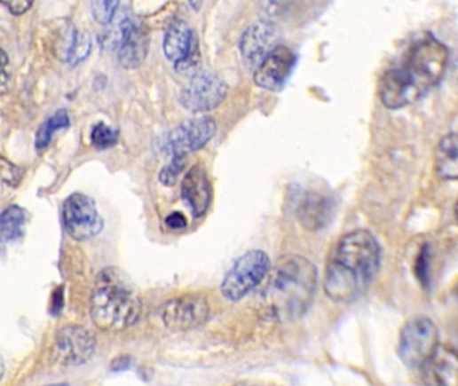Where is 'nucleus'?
<instances>
[{"label":"nucleus","instance_id":"nucleus-1","mask_svg":"<svg viewBox=\"0 0 458 386\" xmlns=\"http://www.w3.org/2000/svg\"><path fill=\"white\" fill-rule=\"evenodd\" d=\"M449 51L431 34L413 43L397 67L382 75L378 96L388 109H402L422 98L441 81Z\"/></svg>","mask_w":458,"mask_h":386},{"label":"nucleus","instance_id":"nucleus-2","mask_svg":"<svg viewBox=\"0 0 458 386\" xmlns=\"http://www.w3.org/2000/svg\"><path fill=\"white\" fill-rule=\"evenodd\" d=\"M381 266V247L373 233L355 230L339 239L326 264L323 288L331 301H357L375 280Z\"/></svg>","mask_w":458,"mask_h":386},{"label":"nucleus","instance_id":"nucleus-3","mask_svg":"<svg viewBox=\"0 0 458 386\" xmlns=\"http://www.w3.org/2000/svg\"><path fill=\"white\" fill-rule=\"evenodd\" d=\"M317 282V267L305 257L299 255L281 257L263 293L265 309L275 319H297L312 306Z\"/></svg>","mask_w":458,"mask_h":386},{"label":"nucleus","instance_id":"nucleus-4","mask_svg":"<svg viewBox=\"0 0 458 386\" xmlns=\"http://www.w3.org/2000/svg\"><path fill=\"white\" fill-rule=\"evenodd\" d=\"M141 312V296L129 278L114 267L105 269L91 296L94 325L102 332H123L137 324Z\"/></svg>","mask_w":458,"mask_h":386},{"label":"nucleus","instance_id":"nucleus-5","mask_svg":"<svg viewBox=\"0 0 458 386\" xmlns=\"http://www.w3.org/2000/svg\"><path fill=\"white\" fill-rule=\"evenodd\" d=\"M270 270V257L262 249H251L241 255L221 283L224 298L233 302L241 301L262 283Z\"/></svg>","mask_w":458,"mask_h":386},{"label":"nucleus","instance_id":"nucleus-6","mask_svg":"<svg viewBox=\"0 0 458 386\" xmlns=\"http://www.w3.org/2000/svg\"><path fill=\"white\" fill-rule=\"evenodd\" d=\"M438 329L430 318L415 315L402 327L399 356L407 367H421L431 351L439 345Z\"/></svg>","mask_w":458,"mask_h":386},{"label":"nucleus","instance_id":"nucleus-7","mask_svg":"<svg viewBox=\"0 0 458 386\" xmlns=\"http://www.w3.org/2000/svg\"><path fill=\"white\" fill-rule=\"evenodd\" d=\"M63 227L74 240H89L96 238L104 220L97 209L96 201L85 193H73L66 199L62 209Z\"/></svg>","mask_w":458,"mask_h":386},{"label":"nucleus","instance_id":"nucleus-8","mask_svg":"<svg viewBox=\"0 0 458 386\" xmlns=\"http://www.w3.org/2000/svg\"><path fill=\"white\" fill-rule=\"evenodd\" d=\"M216 122L209 115L191 118L173 129L165 138V154L172 159H186L204 148L216 133Z\"/></svg>","mask_w":458,"mask_h":386},{"label":"nucleus","instance_id":"nucleus-9","mask_svg":"<svg viewBox=\"0 0 458 386\" xmlns=\"http://www.w3.org/2000/svg\"><path fill=\"white\" fill-rule=\"evenodd\" d=\"M96 335L80 325H66L55 335L52 358L63 366H78L93 357Z\"/></svg>","mask_w":458,"mask_h":386},{"label":"nucleus","instance_id":"nucleus-10","mask_svg":"<svg viewBox=\"0 0 458 386\" xmlns=\"http://www.w3.org/2000/svg\"><path fill=\"white\" fill-rule=\"evenodd\" d=\"M209 302L201 294H186L170 299L162 309V322L172 332H189L209 318Z\"/></svg>","mask_w":458,"mask_h":386},{"label":"nucleus","instance_id":"nucleus-11","mask_svg":"<svg viewBox=\"0 0 458 386\" xmlns=\"http://www.w3.org/2000/svg\"><path fill=\"white\" fill-rule=\"evenodd\" d=\"M226 93L228 86L220 75L212 72H200L181 91L180 102L191 112H208L217 107L225 99Z\"/></svg>","mask_w":458,"mask_h":386},{"label":"nucleus","instance_id":"nucleus-12","mask_svg":"<svg viewBox=\"0 0 458 386\" xmlns=\"http://www.w3.org/2000/svg\"><path fill=\"white\" fill-rule=\"evenodd\" d=\"M149 33L142 23L125 18L118 26V62L125 69H137L149 52Z\"/></svg>","mask_w":458,"mask_h":386},{"label":"nucleus","instance_id":"nucleus-13","mask_svg":"<svg viewBox=\"0 0 458 386\" xmlns=\"http://www.w3.org/2000/svg\"><path fill=\"white\" fill-rule=\"evenodd\" d=\"M295 62L296 57L294 52L288 47L279 44L255 70V83L265 91H280L291 75Z\"/></svg>","mask_w":458,"mask_h":386},{"label":"nucleus","instance_id":"nucleus-14","mask_svg":"<svg viewBox=\"0 0 458 386\" xmlns=\"http://www.w3.org/2000/svg\"><path fill=\"white\" fill-rule=\"evenodd\" d=\"M420 369L426 386H458V351L449 345H438Z\"/></svg>","mask_w":458,"mask_h":386},{"label":"nucleus","instance_id":"nucleus-15","mask_svg":"<svg viewBox=\"0 0 458 386\" xmlns=\"http://www.w3.org/2000/svg\"><path fill=\"white\" fill-rule=\"evenodd\" d=\"M278 28L270 20H259L249 26L241 38L239 49L249 67H259L265 58L275 49Z\"/></svg>","mask_w":458,"mask_h":386},{"label":"nucleus","instance_id":"nucleus-16","mask_svg":"<svg viewBox=\"0 0 458 386\" xmlns=\"http://www.w3.org/2000/svg\"><path fill=\"white\" fill-rule=\"evenodd\" d=\"M295 212L303 228L320 231L328 227L334 217V201L322 192H304L295 204Z\"/></svg>","mask_w":458,"mask_h":386},{"label":"nucleus","instance_id":"nucleus-17","mask_svg":"<svg viewBox=\"0 0 458 386\" xmlns=\"http://www.w3.org/2000/svg\"><path fill=\"white\" fill-rule=\"evenodd\" d=\"M181 195L194 217L207 214L212 201V186L204 165H193L186 172L181 184Z\"/></svg>","mask_w":458,"mask_h":386},{"label":"nucleus","instance_id":"nucleus-18","mask_svg":"<svg viewBox=\"0 0 458 386\" xmlns=\"http://www.w3.org/2000/svg\"><path fill=\"white\" fill-rule=\"evenodd\" d=\"M199 47V38L191 26L184 20H176L165 33L162 50L165 57L172 60L175 65L186 59Z\"/></svg>","mask_w":458,"mask_h":386},{"label":"nucleus","instance_id":"nucleus-19","mask_svg":"<svg viewBox=\"0 0 458 386\" xmlns=\"http://www.w3.org/2000/svg\"><path fill=\"white\" fill-rule=\"evenodd\" d=\"M434 164L439 177L458 180V132L450 133L439 141Z\"/></svg>","mask_w":458,"mask_h":386},{"label":"nucleus","instance_id":"nucleus-20","mask_svg":"<svg viewBox=\"0 0 458 386\" xmlns=\"http://www.w3.org/2000/svg\"><path fill=\"white\" fill-rule=\"evenodd\" d=\"M28 214L20 206H10L0 212V247L20 240L28 227Z\"/></svg>","mask_w":458,"mask_h":386},{"label":"nucleus","instance_id":"nucleus-21","mask_svg":"<svg viewBox=\"0 0 458 386\" xmlns=\"http://www.w3.org/2000/svg\"><path fill=\"white\" fill-rule=\"evenodd\" d=\"M59 44L60 59L70 63L73 67L83 62L91 49V36L83 31L76 30L75 28H70L66 31L63 43Z\"/></svg>","mask_w":458,"mask_h":386},{"label":"nucleus","instance_id":"nucleus-22","mask_svg":"<svg viewBox=\"0 0 458 386\" xmlns=\"http://www.w3.org/2000/svg\"><path fill=\"white\" fill-rule=\"evenodd\" d=\"M68 126H70V117H68L67 112L65 109H59L58 112H55L51 117L47 118V121H44L39 126L36 136V148L39 152L44 151L51 143L52 136L58 130L67 129Z\"/></svg>","mask_w":458,"mask_h":386},{"label":"nucleus","instance_id":"nucleus-23","mask_svg":"<svg viewBox=\"0 0 458 386\" xmlns=\"http://www.w3.org/2000/svg\"><path fill=\"white\" fill-rule=\"evenodd\" d=\"M118 138H120L118 129L113 128L107 123L99 122L91 129V144L99 151L113 148L118 143Z\"/></svg>","mask_w":458,"mask_h":386},{"label":"nucleus","instance_id":"nucleus-24","mask_svg":"<svg viewBox=\"0 0 458 386\" xmlns=\"http://www.w3.org/2000/svg\"><path fill=\"white\" fill-rule=\"evenodd\" d=\"M20 169L17 167L0 157V193L7 195L6 191L15 188L20 181Z\"/></svg>","mask_w":458,"mask_h":386},{"label":"nucleus","instance_id":"nucleus-25","mask_svg":"<svg viewBox=\"0 0 458 386\" xmlns=\"http://www.w3.org/2000/svg\"><path fill=\"white\" fill-rule=\"evenodd\" d=\"M118 7H120L118 2H93L91 12L99 25H109L114 20Z\"/></svg>","mask_w":458,"mask_h":386},{"label":"nucleus","instance_id":"nucleus-26","mask_svg":"<svg viewBox=\"0 0 458 386\" xmlns=\"http://www.w3.org/2000/svg\"><path fill=\"white\" fill-rule=\"evenodd\" d=\"M186 167V159H172L160 172V181L164 185L172 186L178 181V176Z\"/></svg>","mask_w":458,"mask_h":386},{"label":"nucleus","instance_id":"nucleus-27","mask_svg":"<svg viewBox=\"0 0 458 386\" xmlns=\"http://www.w3.org/2000/svg\"><path fill=\"white\" fill-rule=\"evenodd\" d=\"M415 277L423 288L429 285V248L426 246L421 249L415 261Z\"/></svg>","mask_w":458,"mask_h":386},{"label":"nucleus","instance_id":"nucleus-28","mask_svg":"<svg viewBox=\"0 0 458 386\" xmlns=\"http://www.w3.org/2000/svg\"><path fill=\"white\" fill-rule=\"evenodd\" d=\"M10 59L4 50L0 49V94L6 93L10 89Z\"/></svg>","mask_w":458,"mask_h":386},{"label":"nucleus","instance_id":"nucleus-29","mask_svg":"<svg viewBox=\"0 0 458 386\" xmlns=\"http://www.w3.org/2000/svg\"><path fill=\"white\" fill-rule=\"evenodd\" d=\"M165 225H167L170 230L181 231L188 227V220H186V217H184L181 212H172V214L168 215L167 219H165Z\"/></svg>","mask_w":458,"mask_h":386},{"label":"nucleus","instance_id":"nucleus-30","mask_svg":"<svg viewBox=\"0 0 458 386\" xmlns=\"http://www.w3.org/2000/svg\"><path fill=\"white\" fill-rule=\"evenodd\" d=\"M4 6L6 7L12 14L20 15L28 12V10L33 7V4H31V2H10V4H4Z\"/></svg>","mask_w":458,"mask_h":386},{"label":"nucleus","instance_id":"nucleus-31","mask_svg":"<svg viewBox=\"0 0 458 386\" xmlns=\"http://www.w3.org/2000/svg\"><path fill=\"white\" fill-rule=\"evenodd\" d=\"M131 359L130 356H126V354H121V356L115 357L112 362V370L113 372H122V370L129 369L131 366Z\"/></svg>","mask_w":458,"mask_h":386},{"label":"nucleus","instance_id":"nucleus-32","mask_svg":"<svg viewBox=\"0 0 458 386\" xmlns=\"http://www.w3.org/2000/svg\"><path fill=\"white\" fill-rule=\"evenodd\" d=\"M231 386H278L275 383L262 382V381H241Z\"/></svg>","mask_w":458,"mask_h":386},{"label":"nucleus","instance_id":"nucleus-33","mask_svg":"<svg viewBox=\"0 0 458 386\" xmlns=\"http://www.w3.org/2000/svg\"><path fill=\"white\" fill-rule=\"evenodd\" d=\"M4 370H6V366H4V357H2V354H0V381L4 378Z\"/></svg>","mask_w":458,"mask_h":386},{"label":"nucleus","instance_id":"nucleus-34","mask_svg":"<svg viewBox=\"0 0 458 386\" xmlns=\"http://www.w3.org/2000/svg\"><path fill=\"white\" fill-rule=\"evenodd\" d=\"M44 386H70L68 383L66 382H59V383H50V385H44Z\"/></svg>","mask_w":458,"mask_h":386},{"label":"nucleus","instance_id":"nucleus-35","mask_svg":"<svg viewBox=\"0 0 458 386\" xmlns=\"http://www.w3.org/2000/svg\"><path fill=\"white\" fill-rule=\"evenodd\" d=\"M454 215H455V217H457V220H458V201H457V203H455V206H454Z\"/></svg>","mask_w":458,"mask_h":386},{"label":"nucleus","instance_id":"nucleus-36","mask_svg":"<svg viewBox=\"0 0 458 386\" xmlns=\"http://www.w3.org/2000/svg\"><path fill=\"white\" fill-rule=\"evenodd\" d=\"M454 294H455V295L458 296V280H457V283H455Z\"/></svg>","mask_w":458,"mask_h":386}]
</instances>
